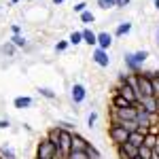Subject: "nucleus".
Listing matches in <instances>:
<instances>
[{
  "label": "nucleus",
  "mask_w": 159,
  "mask_h": 159,
  "mask_svg": "<svg viewBox=\"0 0 159 159\" xmlns=\"http://www.w3.org/2000/svg\"><path fill=\"white\" fill-rule=\"evenodd\" d=\"M108 134H110V140H112V142H117L119 147H121V144H125V142H127V138H129V132L123 127L121 123H115V125L110 127Z\"/></svg>",
  "instance_id": "1"
},
{
  "label": "nucleus",
  "mask_w": 159,
  "mask_h": 159,
  "mask_svg": "<svg viewBox=\"0 0 159 159\" xmlns=\"http://www.w3.org/2000/svg\"><path fill=\"white\" fill-rule=\"evenodd\" d=\"M57 153H60V151H57V147H55L51 140H43V142L38 144V159H55Z\"/></svg>",
  "instance_id": "2"
},
{
  "label": "nucleus",
  "mask_w": 159,
  "mask_h": 159,
  "mask_svg": "<svg viewBox=\"0 0 159 159\" xmlns=\"http://www.w3.org/2000/svg\"><path fill=\"white\" fill-rule=\"evenodd\" d=\"M136 83H138V96L142 98V96H155L153 93V81L148 79V76H138L136 79Z\"/></svg>",
  "instance_id": "3"
},
{
  "label": "nucleus",
  "mask_w": 159,
  "mask_h": 159,
  "mask_svg": "<svg viewBox=\"0 0 159 159\" xmlns=\"http://www.w3.org/2000/svg\"><path fill=\"white\" fill-rule=\"evenodd\" d=\"M140 104H142V110H147L148 115H153V112L159 110V100L155 96H142L140 98Z\"/></svg>",
  "instance_id": "4"
},
{
  "label": "nucleus",
  "mask_w": 159,
  "mask_h": 159,
  "mask_svg": "<svg viewBox=\"0 0 159 159\" xmlns=\"http://www.w3.org/2000/svg\"><path fill=\"white\" fill-rule=\"evenodd\" d=\"M119 96H123V98L127 100V102H132V104L140 100V96H138V91H136L134 87H129L127 83H125V85H123L121 89H119Z\"/></svg>",
  "instance_id": "5"
},
{
  "label": "nucleus",
  "mask_w": 159,
  "mask_h": 159,
  "mask_svg": "<svg viewBox=\"0 0 159 159\" xmlns=\"http://www.w3.org/2000/svg\"><path fill=\"white\" fill-rule=\"evenodd\" d=\"M117 117H119V121H136L138 110L134 106H129V108H117Z\"/></svg>",
  "instance_id": "6"
},
{
  "label": "nucleus",
  "mask_w": 159,
  "mask_h": 159,
  "mask_svg": "<svg viewBox=\"0 0 159 159\" xmlns=\"http://www.w3.org/2000/svg\"><path fill=\"white\" fill-rule=\"evenodd\" d=\"M70 142H72V134H68L66 129H60V153L66 155L70 151Z\"/></svg>",
  "instance_id": "7"
},
{
  "label": "nucleus",
  "mask_w": 159,
  "mask_h": 159,
  "mask_svg": "<svg viewBox=\"0 0 159 159\" xmlns=\"http://www.w3.org/2000/svg\"><path fill=\"white\" fill-rule=\"evenodd\" d=\"M147 57H148L147 51H138V53H134V55H127V64H129L132 68H136V66H140Z\"/></svg>",
  "instance_id": "8"
},
{
  "label": "nucleus",
  "mask_w": 159,
  "mask_h": 159,
  "mask_svg": "<svg viewBox=\"0 0 159 159\" xmlns=\"http://www.w3.org/2000/svg\"><path fill=\"white\" fill-rule=\"evenodd\" d=\"M87 144L85 140L81 138V136H72V142H70V151H79V153H85L87 151Z\"/></svg>",
  "instance_id": "9"
},
{
  "label": "nucleus",
  "mask_w": 159,
  "mask_h": 159,
  "mask_svg": "<svg viewBox=\"0 0 159 159\" xmlns=\"http://www.w3.org/2000/svg\"><path fill=\"white\" fill-rule=\"evenodd\" d=\"M127 142L140 148L142 144H144V134H142V129H136V132H132V134H129V138H127Z\"/></svg>",
  "instance_id": "10"
},
{
  "label": "nucleus",
  "mask_w": 159,
  "mask_h": 159,
  "mask_svg": "<svg viewBox=\"0 0 159 159\" xmlns=\"http://www.w3.org/2000/svg\"><path fill=\"white\" fill-rule=\"evenodd\" d=\"M136 123L140 125V129H147L148 125H151V115H148L147 110H138V117H136Z\"/></svg>",
  "instance_id": "11"
},
{
  "label": "nucleus",
  "mask_w": 159,
  "mask_h": 159,
  "mask_svg": "<svg viewBox=\"0 0 159 159\" xmlns=\"http://www.w3.org/2000/svg\"><path fill=\"white\" fill-rule=\"evenodd\" d=\"M93 60H96V64H98V66H108V64H110V57H108V53H106L104 49H96Z\"/></svg>",
  "instance_id": "12"
},
{
  "label": "nucleus",
  "mask_w": 159,
  "mask_h": 159,
  "mask_svg": "<svg viewBox=\"0 0 159 159\" xmlns=\"http://www.w3.org/2000/svg\"><path fill=\"white\" fill-rule=\"evenodd\" d=\"M83 100H85V87L79 85V83L72 85V102L79 104V102H83Z\"/></svg>",
  "instance_id": "13"
},
{
  "label": "nucleus",
  "mask_w": 159,
  "mask_h": 159,
  "mask_svg": "<svg viewBox=\"0 0 159 159\" xmlns=\"http://www.w3.org/2000/svg\"><path fill=\"white\" fill-rule=\"evenodd\" d=\"M110 43H112V36H110L108 32H102V34H98V45H100V49H108L110 47Z\"/></svg>",
  "instance_id": "14"
},
{
  "label": "nucleus",
  "mask_w": 159,
  "mask_h": 159,
  "mask_svg": "<svg viewBox=\"0 0 159 159\" xmlns=\"http://www.w3.org/2000/svg\"><path fill=\"white\" fill-rule=\"evenodd\" d=\"M83 43H87V45H96V43H98V36H96L91 30H83Z\"/></svg>",
  "instance_id": "15"
},
{
  "label": "nucleus",
  "mask_w": 159,
  "mask_h": 159,
  "mask_svg": "<svg viewBox=\"0 0 159 159\" xmlns=\"http://www.w3.org/2000/svg\"><path fill=\"white\" fill-rule=\"evenodd\" d=\"M157 144H159V140H157V136L155 134H148V136H144V147H148V148H157Z\"/></svg>",
  "instance_id": "16"
},
{
  "label": "nucleus",
  "mask_w": 159,
  "mask_h": 159,
  "mask_svg": "<svg viewBox=\"0 0 159 159\" xmlns=\"http://www.w3.org/2000/svg\"><path fill=\"white\" fill-rule=\"evenodd\" d=\"M112 104H115V108H129L132 106V102H127L123 96H117V98L112 100Z\"/></svg>",
  "instance_id": "17"
},
{
  "label": "nucleus",
  "mask_w": 159,
  "mask_h": 159,
  "mask_svg": "<svg viewBox=\"0 0 159 159\" xmlns=\"http://www.w3.org/2000/svg\"><path fill=\"white\" fill-rule=\"evenodd\" d=\"M28 106H32L30 98H15V108H28Z\"/></svg>",
  "instance_id": "18"
},
{
  "label": "nucleus",
  "mask_w": 159,
  "mask_h": 159,
  "mask_svg": "<svg viewBox=\"0 0 159 159\" xmlns=\"http://www.w3.org/2000/svg\"><path fill=\"white\" fill-rule=\"evenodd\" d=\"M121 148L129 155V157H136L138 155V147H134V144H129V142H125V144H121Z\"/></svg>",
  "instance_id": "19"
},
{
  "label": "nucleus",
  "mask_w": 159,
  "mask_h": 159,
  "mask_svg": "<svg viewBox=\"0 0 159 159\" xmlns=\"http://www.w3.org/2000/svg\"><path fill=\"white\" fill-rule=\"evenodd\" d=\"M138 155H140L142 159H151V157H153V148H148V147L142 144V147L138 148Z\"/></svg>",
  "instance_id": "20"
},
{
  "label": "nucleus",
  "mask_w": 159,
  "mask_h": 159,
  "mask_svg": "<svg viewBox=\"0 0 159 159\" xmlns=\"http://www.w3.org/2000/svg\"><path fill=\"white\" fill-rule=\"evenodd\" d=\"M49 140L57 147V151H60V129H51L49 132Z\"/></svg>",
  "instance_id": "21"
},
{
  "label": "nucleus",
  "mask_w": 159,
  "mask_h": 159,
  "mask_svg": "<svg viewBox=\"0 0 159 159\" xmlns=\"http://www.w3.org/2000/svg\"><path fill=\"white\" fill-rule=\"evenodd\" d=\"M93 19H96V17H93L91 11H83L81 13V21H83V24H93Z\"/></svg>",
  "instance_id": "22"
},
{
  "label": "nucleus",
  "mask_w": 159,
  "mask_h": 159,
  "mask_svg": "<svg viewBox=\"0 0 159 159\" xmlns=\"http://www.w3.org/2000/svg\"><path fill=\"white\" fill-rule=\"evenodd\" d=\"M70 43H72V45L83 43V32H72V34H70Z\"/></svg>",
  "instance_id": "23"
},
{
  "label": "nucleus",
  "mask_w": 159,
  "mask_h": 159,
  "mask_svg": "<svg viewBox=\"0 0 159 159\" xmlns=\"http://www.w3.org/2000/svg\"><path fill=\"white\" fill-rule=\"evenodd\" d=\"M100 9H110V7H117V0H98Z\"/></svg>",
  "instance_id": "24"
},
{
  "label": "nucleus",
  "mask_w": 159,
  "mask_h": 159,
  "mask_svg": "<svg viewBox=\"0 0 159 159\" xmlns=\"http://www.w3.org/2000/svg\"><path fill=\"white\" fill-rule=\"evenodd\" d=\"M129 30H132V24H121L119 28H117V34H119V36H123V34H127Z\"/></svg>",
  "instance_id": "25"
},
{
  "label": "nucleus",
  "mask_w": 159,
  "mask_h": 159,
  "mask_svg": "<svg viewBox=\"0 0 159 159\" xmlns=\"http://www.w3.org/2000/svg\"><path fill=\"white\" fill-rule=\"evenodd\" d=\"M85 153H87V157H89V159H100V153H98L93 147H87Z\"/></svg>",
  "instance_id": "26"
},
{
  "label": "nucleus",
  "mask_w": 159,
  "mask_h": 159,
  "mask_svg": "<svg viewBox=\"0 0 159 159\" xmlns=\"http://www.w3.org/2000/svg\"><path fill=\"white\" fill-rule=\"evenodd\" d=\"M0 153H2V157H4V159H15V153H13L11 148H7V147H2Z\"/></svg>",
  "instance_id": "27"
},
{
  "label": "nucleus",
  "mask_w": 159,
  "mask_h": 159,
  "mask_svg": "<svg viewBox=\"0 0 159 159\" xmlns=\"http://www.w3.org/2000/svg\"><path fill=\"white\" fill-rule=\"evenodd\" d=\"M70 159H87V153H79V151H70Z\"/></svg>",
  "instance_id": "28"
},
{
  "label": "nucleus",
  "mask_w": 159,
  "mask_h": 159,
  "mask_svg": "<svg viewBox=\"0 0 159 159\" xmlns=\"http://www.w3.org/2000/svg\"><path fill=\"white\" fill-rule=\"evenodd\" d=\"M13 45H17V47H24L25 45V40L21 36H19V34H15V36H13Z\"/></svg>",
  "instance_id": "29"
},
{
  "label": "nucleus",
  "mask_w": 159,
  "mask_h": 159,
  "mask_svg": "<svg viewBox=\"0 0 159 159\" xmlns=\"http://www.w3.org/2000/svg\"><path fill=\"white\" fill-rule=\"evenodd\" d=\"M153 81V93H155V98H159V79H151Z\"/></svg>",
  "instance_id": "30"
},
{
  "label": "nucleus",
  "mask_w": 159,
  "mask_h": 159,
  "mask_svg": "<svg viewBox=\"0 0 159 159\" xmlns=\"http://www.w3.org/2000/svg\"><path fill=\"white\" fill-rule=\"evenodd\" d=\"M85 7H87L85 2H79V4H74V11H76V13H83V11H85Z\"/></svg>",
  "instance_id": "31"
},
{
  "label": "nucleus",
  "mask_w": 159,
  "mask_h": 159,
  "mask_svg": "<svg viewBox=\"0 0 159 159\" xmlns=\"http://www.w3.org/2000/svg\"><path fill=\"white\" fill-rule=\"evenodd\" d=\"M40 93H43L45 98H55V93H53L51 89H40Z\"/></svg>",
  "instance_id": "32"
},
{
  "label": "nucleus",
  "mask_w": 159,
  "mask_h": 159,
  "mask_svg": "<svg viewBox=\"0 0 159 159\" xmlns=\"http://www.w3.org/2000/svg\"><path fill=\"white\" fill-rule=\"evenodd\" d=\"M96 119H98V115H96V112H91V115H89V119H87V121H89V125H93V123H96Z\"/></svg>",
  "instance_id": "33"
},
{
  "label": "nucleus",
  "mask_w": 159,
  "mask_h": 159,
  "mask_svg": "<svg viewBox=\"0 0 159 159\" xmlns=\"http://www.w3.org/2000/svg\"><path fill=\"white\" fill-rule=\"evenodd\" d=\"M119 157H121V159H132V157H129V155H127V153H125L121 147H119Z\"/></svg>",
  "instance_id": "34"
},
{
  "label": "nucleus",
  "mask_w": 159,
  "mask_h": 159,
  "mask_svg": "<svg viewBox=\"0 0 159 159\" xmlns=\"http://www.w3.org/2000/svg\"><path fill=\"white\" fill-rule=\"evenodd\" d=\"M66 47H68V43H57V51H64Z\"/></svg>",
  "instance_id": "35"
},
{
  "label": "nucleus",
  "mask_w": 159,
  "mask_h": 159,
  "mask_svg": "<svg viewBox=\"0 0 159 159\" xmlns=\"http://www.w3.org/2000/svg\"><path fill=\"white\" fill-rule=\"evenodd\" d=\"M125 4H129V0H117V7H125Z\"/></svg>",
  "instance_id": "36"
},
{
  "label": "nucleus",
  "mask_w": 159,
  "mask_h": 159,
  "mask_svg": "<svg viewBox=\"0 0 159 159\" xmlns=\"http://www.w3.org/2000/svg\"><path fill=\"white\" fill-rule=\"evenodd\" d=\"M0 127H2V129H7V127H9V121H0Z\"/></svg>",
  "instance_id": "37"
},
{
  "label": "nucleus",
  "mask_w": 159,
  "mask_h": 159,
  "mask_svg": "<svg viewBox=\"0 0 159 159\" xmlns=\"http://www.w3.org/2000/svg\"><path fill=\"white\" fill-rule=\"evenodd\" d=\"M53 2H55V4H61V2H64V0H53Z\"/></svg>",
  "instance_id": "38"
},
{
  "label": "nucleus",
  "mask_w": 159,
  "mask_h": 159,
  "mask_svg": "<svg viewBox=\"0 0 159 159\" xmlns=\"http://www.w3.org/2000/svg\"><path fill=\"white\" fill-rule=\"evenodd\" d=\"M155 7H157V9H159V0H155Z\"/></svg>",
  "instance_id": "39"
},
{
  "label": "nucleus",
  "mask_w": 159,
  "mask_h": 159,
  "mask_svg": "<svg viewBox=\"0 0 159 159\" xmlns=\"http://www.w3.org/2000/svg\"><path fill=\"white\" fill-rule=\"evenodd\" d=\"M132 159H142V157H140V155H136V157H132Z\"/></svg>",
  "instance_id": "40"
},
{
  "label": "nucleus",
  "mask_w": 159,
  "mask_h": 159,
  "mask_svg": "<svg viewBox=\"0 0 159 159\" xmlns=\"http://www.w3.org/2000/svg\"><path fill=\"white\" fill-rule=\"evenodd\" d=\"M157 40H159V32H157Z\"/></svg>",
  "instance_id": "41"
},
{
  "label": "nucleus",
  "mask_w": 159,
  "mask_h": 159,
  "mask_svg": "<svg viewBox=\"0 0 159 159\" xmlns=\"http://www.w3.org/2000/svg\"><path fill=\"white\" fill-rule=\"evenodd\" d=\"M157 151H159V144H157Z\"/></svg>",
  "instance_id": "42"
},
{
  "label": "nucleus",
  "mask_w": 159,
  "mask_h": 159,
  "mask_svg": "<svg viewBox=\"0 0 159 159\" xmlns=\"http://www.w3.org/2000/svg\"><path fill=\"white\" fill-rule=\"evenodd\" d=\"M157 100H159V98H157Z\"/></svg>",
  "instance_id": "43"
}]
</instances>
